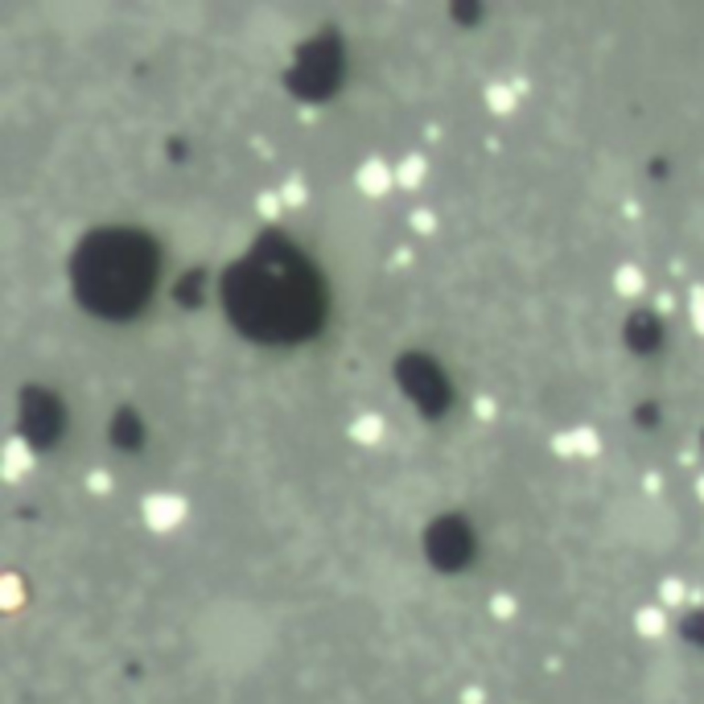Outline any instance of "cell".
<instances>
[{
    "instance_id": "obj_3",
    "label": "cell",
    "mask_w": 704,
    "mask_h": 704,
    "mask_svg": "<svg viewBox=\"0 0 704 704\" xmlns=\"http://www.w3.org/2000/svg\"><path fill=\"white\" fill-rule=\"evenodd\" d=\"M429 556L437 564H445V569L462 564L465 556H470V531H465L457 519H441L437 528L429 531Z\"/></svg>"
},
{
    "instance_id": "obj_1",
    "label": "cell",
    "mask_w": 704,
    "mask_h": 704,
    "mask_svg": "<svg viewBox=\"0 0 704 704\" xmlns=\"http://www.w3.org/2000/svg\"><path fill=\"white\" fill-rule=\"evenodd\" d=\"M223 309L251 342H305L325 322V284L301 248L264 235L223 276Z\"/></svg>"
},
{
    "instance_id": "obj_2",
    "label": "cell",
    "mask_w": 704,
    "mask_h": 704,
    "mask_svg": "<svg viewBox=\"0 0 704 704\" xmlns=\"http://www.w3.org/2000/svg\"><path fill=\"white\" fill-rule=\"evenodd\" d=\"M161 251L144 231L103 227L70 256V289L95 317H133L157 289Z\"/></svg>"
}]
</instances>
